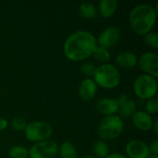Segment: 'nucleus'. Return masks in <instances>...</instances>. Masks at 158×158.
<instances>
[{
	"instance_id": "f257e3e1",
	"label": "nucleus",
	"mask_w": 158,
	"mask_h": 158,
	"mask_svg": "<svg viewBox=\"0 0 158 158\" xmlns=\"http://www.w3.org/2000/svg\"><path fill=\"white\" fill-rule=\"evenodd\" d=\"M97 46L94 35L85 30H80L71 33L64 43V54L68 59L73 62H81L91 56Z\"/></svg>"
},
{
	"instance_id": "f03ea898",
	"label": "nucleus",
	"mask_w": 158,
	"mask_h": 158,
	"mask_svg": "<svg viewBox=\"0 0 158 158\" xmlns=\"http://www.w3.org/2000/svg\"><path fill=\"white\" fill-rule=\"evenodd\" d=\"M156 15L157 10L152 5L140 4L134 6L129 15L130 25L137 34L145 35L153 29Z\"/></svg>"
},
{
	"instance_id": "7ed1b4c3",
	"label": "nucleus",
	"mask_w": 158,
	"mask_h": 158,
	"mask_svg": "<svg viewBox=\"0 0 158 158\" xmlns=\"http://www.w3.org/2000/svg\"><path fill=\"white\" fill-rule=\"evenodd\" d=\"M93 80L96 85H99L104 89L110 90L119 85L120 73L114 65L106 63L96 68Z\"/></svg>"
},
{
	"instance_id": "20e7f679",
	"label": "nucleus",
	"mask_w": 158,
	"mask_h": 158,
	"mask_svg": "<svg viewBox=\"0 0 158 158\" xmlns=\"http://www.w3.org/2000/svg\"><path fill=\"white\" fill-rule=\"evenodd\" d=\"M124 123L119 116L105 117L98 125L97 133L103 139L111 141L118 138L123 131Z\"/></svg>"
},
{
	"instance_id": "39448f33",
	"label": "nucleus",
	"mask_w": 158,
	"mask_h": 158,
	"mask_svg": "<svg viewBox=\"0 0 158 158\" xmlns=\"http://www.w3.org/2000/svg\"><path fill=\"white\" fill-rule=\"evenodd\" d=\"M157 89L156 79L147 74L138 76L133 82V91L142 100H149L156 97Z\"/></svg>"
},
{
	"instance_id": "423d86ee",
	"label": "nucleus",
	"mask_w": 158,
	"mask_h": 158,
	"mask_svg": "<svg viewBox=\"0 0 158 158\" xmlns=\"http://www.w3.org/2000/svg\"><path fill=\"white\" fill-rule=\"evenodd\" d=\"M24 131L27 140L36 143L49 140L53 133V128L45 121H32L27 124Z\"/></svg>"
},
{
	"instance_id": "0eeeda50",
	"label": "nucleus",
	"mask_w": 158,
	"mask_h": 158,
	"mask_svg": "<svg viewBox=\"0 0 158 158\" xmlns=\"http://www.w3.org/2000/svg\"><path fill=\"white\" fill-rule=\"evenodd\" d=\"M58 145L55 141L46 140L34 143L29 150L30 158H55L57 156Z\"/></svg>"
},
{
	"instance_id": "6e6552de",
	"label": "nucleus",
	"mask_w": 158,
	"mask_h": 158,
	"mask_svg": "<svg viewBox=\"0 0 158 158\" xmlns=\"http://www.w3.org/2000/svg\"><path fill=\"white\" fill-rule=\"evenodd\" d=\"M140 69L154 78L158 77V56L153 52H146L138 59Z\"/></svg>"
},
{
	"instance_id": "1a4fd4ad",
	"label": "nucleus",
	"mask_w": 158,
	"mask_h": 158,
	"mask_svg": "<svg viewBox=\"0 0 158 158\" xmlns=\"http://www.w3.org/2000/svg\"><path fill=\"white\" fill-rule=\"evenodd\" d=\"M119 39H120L119 29L114 26H110V27L106 28L100 33L96 42H97V44H99V46L108 49V48L115 46L118 43Z\"/></svg>"
},
{
	"instance_id": "9d476101",
	"label": "nucleus",
	"mask_w": 158,
	"mask_h": 158,
	"mask_svg": "<svg viewBox=\"0 0 158 158\" xmlns=\"http://www.w3.org/2000/svg\"><path fill=\"white\" fill-rule=\"evenodd\" d=\"M125 151L128 158H148L151 156L148 145L139 140L129 142L126 145Z\"/></svg>"
},
{
	"instance_id": "9b49d317",
	"label": "nucleus",
	"mask_w": 158,
	"mask_h": 158,
	"mask_svg": "<svg viewBox=\"0 0 158 158\" xmlns=\"http://www.w3.org/2000/svg\"><path fill=\"white\" fill-rule=\"evenodd\" d=\"M97 92V85L92 78H86L81 81L79 86V95L83 101H91L94 98Z\"/></svg>"
},
{
	"instance_id": "f8f14e48",
	"label": "nucleus",
	"mask_w": 158,
	"mask_h": 158,
	"mask_svg": "<svg viewBox=\"0 0 158 158\" xmlns=\"http://www.w3.org/2000/svg\"><path fill=\"white\" fill-rule=\"evenodd\" d=\"M132 123L136 129L142 131H148L152 130L154 120L151 115L145 111H136L131 117Z\"/></svg>"
},
{
	"instance_id": "ddd939ff",
	"label": "nucleus",
	"mask_w": 158,
	"mask_h": 158,
	"mask_svg": "<svg viewBox=\"0 0 158 158\" xmlns=\"http://www.w3.org/2000/svg\"><path fill=\"white\" fill-rule=\"evenodd\" d=\"M116 101L118 104V113L123 118H130L136 112V103L135 101L129 99L126 94H119Z\"/></svg>"
},
{
	"instance_id": "4468645a",
	"label": "nucleus",
	"mask_w": 158,
	"mask_h": 158,
	"mask_svg": "<svg viewBox=\"0 0 158 158\" xmlns=\"http://www.w3.org/2000/svg\"><path fill=\"white\" fill-rule=\"evenodd\" d=\"M96 109L106 117L114 116L118 111V104L113 98H101L96 103Z\"/></svg>"
},
{
	"instance_id": "2eb2a0df",
	"label": "nucleus",
	"mask_w": 158,
	"mask_h": 158,
	"mask_svg": "<svg viewBox=\"0 0 158 158\" xmlns=\"http://www.w3.org/2000/svg\"><path fill=\"white\" fill-rule=\"evenodd\" d=\"M138 56L134 53L124 51L116 56V63L121 69H133L138 64Z\"/></svg>"
},
{
	"instance_id": "dca6fc26",
	"label": "nucleus",
	"mask_w": 158,
	"mask_h": 158,
	"mask_svg": "<svg viewBox=\"0 0 158 158\" xmlns=\"http://www.w3.org/2000/svg\"><path fill=\"white\" fill-rule=\"evenodd\" d=\"M118 5L117 0H101L98 5L100 15L106 19L111 18L117 11Z\"/></svg>"
},
{
	"instance_id": "f3484780",
	"label": "nucleus",
	"mask_w": 158,
	"mask_h": 158,
	"mask_svg": "<svg viewBox=\"0 0 158 158\" xmlns=\"http://www.w3.org/2000/svg\"><path fill=\"white\" fill-rule=\"evenodd\" d=\"M79 13L82 18L87 19H92L97 17L98 9L94 4L84 2L79 6Z\"/></svg>"
},
{
	"instance_id": "a211bd4d",
	"label": "nucleus",
	"mask_w": 158,
	"mask_h": 158,
	"mask_svg": "<svg viewBox=\"0 0 158 158\" xmlns=\"http://www.w3.org/2000/svg\"><path fill=\"white\" fill-rule=\"evenodd\" d=\"M60 158H78V154L75 146L69 142H64L58 146V152Z\"/></svg>"
},
{
	"instance_id": "6ab92c4d",
	"label": "nucleus",
	"mask_w": 158,
	"mask_h": 158,
	"mask_svg": "<svg viewBox=\"0 0 158 158\" xmlns=\"http://www.w3.org/2000/svg\"><path fill=\"white\" fill-rule=\"evenodd\" d=\"M93 56L100 63L103 64H106L109 60H110V53L107 49L101 47L99 45L96 46V48L94 49V53H93Z\"/></svg>"
},
{
	"instance_id": "aec40b11",
	"label": "nucleus",
	"mask_w": 158,
	"mask_h": 158,
	"mask_svg": "<svg viewBox=\"0 0 158 158\" xmlns=\"http://www.w3.org/2000/svg\"><path fill=\"white\" fill-rule=\"evenodd\" d=\"M94 156L98 158H106L108 155V146L104 141H97L93 146Z\"/></svg>"
},
{
	"instance_id": "412c9836",
	"label": "nucleus",
	"mask_w": 158,
	"mask_h": 158,
	"mask_svg": "<svg viewBox=\"0 0 158 158\" xmlns=\"http://www.w3.org/2000/svg\"><path fill=\"white\" fill-rule=\"evenodd\" d=\"M9 158H28L29 150L22 145H14L8 150Z\"/></svg>"
},
{
	"instance_id": "4be33fe9",
	"label": "nucleus",
	"mask_w": 158,
	"mask_h": 158,
	"mask_svg": "<svg viewBox=\"0 0 158 158\" xmlns=\"http://www.w3.org/2000/svg\"><path fill=\"white\" fill-rule=\"evenodd\" d=\"M144 43L154 49H158V34L155 31H150L146 33L143 37Z\"/></svg>"
},
{
	"instance_id": "5701e85b",
	"label": "nucleus",
	"mask_w": 158,
	"mask_h": 158,
	"mask_svg": "<svg viewBox=\"0 0 158 158\" xmlns=\"http://www.w3.org/2000/svg\"><path fill=\"white\" fill-rule=\"evenodd\" d=\"M26 126L27 122L22 117H15L11 120V127L16 131H23Z\"/></svg>"
},
{
	"instance_id": "b1692460",
	"label": "nucleus",
	"mask_w": 158,
	"mask_h": 158,
	"mask_svg": "<svg viewBox=\"0 0 158 158\" xmlns=\"http://www.w3.org/2000/svg\"><path fill=\"white\" fill-rule=\"evenodd\" d=\"M158 111V101L156 97L147 100L145 103V112L149 115L156 114Z\"/></svg>"
},
{
	"instance_id": "393cba45",
	"label": "nucleus",
	"mask_w": 158,
	"mask_h": 158,
	"mask_svg": "<svg viewBox=\"0 0 158 158\" xmlns=\"http://www.w3.org/2000/svg\"><path fill=\"white\" fill-rule=\"evenodd\" d=\"M96 70V67L92 63H84L81 66V71L88 78L94 77V72Z\"/></svg>"
},
{
	"instance_id": "a878e982",
	"label": "nucleus",
	"mask_w": 158,
	"mask_h": 158,
	"mask_svg": "<svg viewBox=\"0 0 158 158\" xmlns=\"http://www.w3.org/2000/svg\"><path fill=\"white\" fill-rule=\"evenodd\" d=\"M149 147V151H150V154L151 155H154V156H157L158 155V140L156 139L153 141V143L148 146Z\"/></svg>"
},
{
	"instance_id": "bb28decb",
	"label": "nucleus",
	"mask_w": 158,
	"mask_h": 158,
	"mask_svg": "<svg viewBox=\"0 0 158 158\" xmlns=\"http://www.w3.org/2000/svg\"><path fill=\"white\" fill-rule=\"evenodd\" d=\"M7 125H8V122H7L6 119H5V118H0V131H5V130L6 129Z\"/></svg>"
},
{
	"instance_id": "cd10ccee",
	"label": "nucleus",
	"mask_w": 158,
	"mask_h": 158,
	"mask_svg": "<svg viewBox=\"0 0 158 158\" xmlns=\"http://www.w3.org/2000/svg\"><path fill=\"white\" fill-rule=\"evenodd\" d=\"M106 158H128L126 156L118 154V153H113V154H108Z\"/></svg>"
},
{
	"instance_id": "c85d7f7f",
	"label": "nucleus",
	"mask_w": 158,
	"mask_h": 158,
	"mask_svg": "<svg viewBox=\"0 0 158 158\" xmlns=\"http://www.w3.org/2000/svg\"><path fill=\"white\" fill-rule=\"evenodd\" d=\"M152 129H154L155 134L157 136L158 135V119L157 118H156V119L154 120V123H153V127H152Z\"/></svg>"
},
{
	"instance_id": "c756f323",
	"label": "nucleus",
	"mask_w": 158,
	"mask_h": 158,
	"mask_svg": "<svg viewBox=\"0 0 158 158\" xmlns=\"http://www.w3.org/2000/svg\"><path fill=\"white\" fill-rule=\"evenodd\" d=\"M81 158H98L96 157V156H83V157Z\"/></svg>"
},
{
	"instance_id": "7c9ffc66",
	"label": "nucleus",
	"mask_w": 158,
	"mask_h": 158,
	"mask_svg": "<svg viewBox=\"0 0 158 158\" xmlns=\"http://www.w3.org/2000/svg\"><path fill=\"white\" fill-rule=\"evenodd\" d=\"M148 158H158V156H154V155H151Z\"/></svg>"
}]
</instances>
